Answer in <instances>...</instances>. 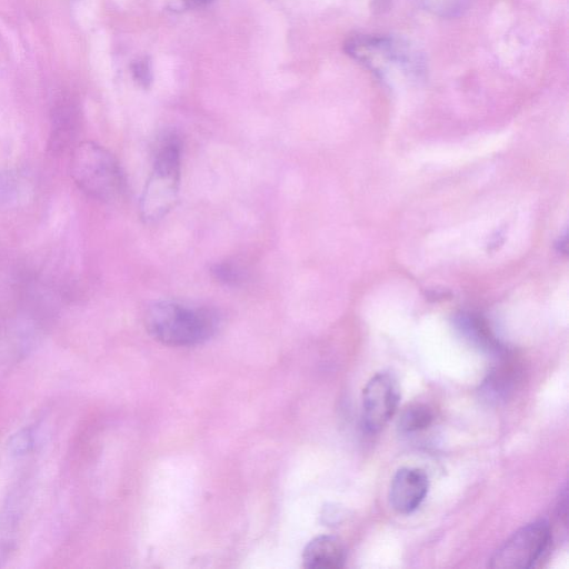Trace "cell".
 Listing matches in <instances>:
<instances>
[{
    "mask_svg": "<svg viewBox=\"0 0 569 569\" xmlns=\"http://www.w3.org/2000/svg\"><path fill=\"white\" fill-rule=\"evenodd\" d=\"M457 326L463 336L482 350L492 353L502 351L486 321L472 313H461L457 318Z\"/></svg>",
    "mask_w": 569,
    "mask_h": 569,
    "instance_id": "obj_10",
    "label": "cell"
},
{
    "mask_svg": "<svg viewBox=\"0 0 569 569\" xmlns=\"http://www.w3.org/2000/svg\"><path fill=\"white\" fill-rule=\"evenodd\" d=\"M551 533L549 523L537 520L512 533L493 553L489 567L495 569L531 568L548 549Z\"/></svg>",
    "mask_w": 569,
    "mask_h": 569,
    "instance_id": "obj_5",
    "label": "cell"
},
{
    "mask_svg": "<svg viewBox=\"0 0 569 569\" xmlns=\"http://www.w3.org/2000/svg\"><path fill=\"white\" fill-rule=\"evenodd\" d=\"M131 72L133 79L137 81V83L147 89L150 87L153 76H152V66L149 58L143 57L138 60H136L131 64Z\"/></svg>",
    "mask_w": 569,
    "mask_h": 569,
    "instance_id": "obj_16",
    "label": "cell"
},
{
    "mask_svg": "<svg viewBox=\"0 0 569 569\" xmlns=\"http://www.w3.org/2000/svg\"><path fill=\"white\" fill-rule=\"evenodd\" d=\"M22 495L11 496L0 512V566L13 551L22 518Z\"/></svg>",
    "mask_w": 569,
    "mask_h": 569,
    "instance_id": "obj_9",
    "label": "cell"
},
{
    "mask_svg": "<svg viewBox=\"0 0 569 569\" xmlns=\"http://www.w3.org/2000/svg\"><path fill=\"white\" fill-rule=\"evenodd\" d=\"M182 142L169 131L158 140L153 154L152 170L146 181L139 209L141 219L156 222L174 207L181 176Z\"/></svg>",
    "mask_w": 569,
    "mask_h": 569,
    "instance_id": "obj_3",
    "label": "cell"
},
{
    "mask_svg": "<svg viewBox=\"0 0 569 569\" xmlns=\"http://www.w3.org/2000/svg\"><path fill=\"white\" fill-rule=\"evenodd\" d=\"M23 193V181L11 172L0 173V204L19 199Z\"/></svg>",
    "mask_w": 569,
    "mask_h": 569,
    "instance_id": "obj_15",
    "label": "cell"
},
{
    "mask_svg": "<svg viewBox=\"0 0 569 569\" xmlns=\"http://www.w3.org/2000/svg\"><path fill=\"white\" fill-rule=\"evenodd\" d=\"M429 488L428 476L418 468L399 469L389 488V502L399 513L415 511L423 501Z\"/></svg>",
    "mask_w": 569,
    "mask_h": 569,
    "instance_id": "obj_7",
    "label": "cell"
},
{
    "mask_svg": "<svg viewBox=\"0 0 569 569\" xmlns=\"http://www.w3.org/2000/svg\"><path fill=\"white\" fill-rule=\"evenodd\" d=\"M302 560L309 569H337L343 566L346 552L338 538L319 536L306 546Z\"/></svg>",
    "mask_w": 569,
    "mask_h": 569,
    "instance_id": "obj_8",
    "label": "cell"
},
{
    "mask_svg": "<svg viewBox=\"0 0 569 569\" xmlns=\"http://www.w3.org/2000/svg\"><path fill=\"white\" fill-rule=\"evenodd\" d=\"M513 370L510 367L502 366L488 376L482 386V391L492 400H498L507 396L513 383Z\"/></svg>",
    "mask_w": 569,
    "mask_h": 569,
    "instance_id": "obj_12",
    "label": "cell"
},
{
    "mask_svg": "<svg viewBox=\"0 0 569 569\" xmlns=\"http://www.w3.org/2000/svg\"><path fill=\"white\" fill-rule=\"evenodd\" d=\"M425 6L435 13L452 16L460 11L468 0H422Z\"/></svg>",
    "mask_w": 569,
    "mask_h": 569,
    "instance_id": "obj_17",
    "label": "cell"
},
{
    "mask_svg": "<svg viewBox=\"0 0 569 569\" xmlns=\"http://www.w3.org/2000/svg\"><path fill=\"white\" fill-rule=\"evenodd\" d=\"M346 53L381 81L423 73L421 54L409 42L385 34H353L343 44Z\"/></svg>",
    "mask_w": 569,
    "mask_h": 569,
    "instance_id": "obj_2",
    "label": "cell"
},
{
    "mask_svg": "<svg viewBox=\"0 0 569 569\" xmlns=\"http://www.w3.org/2000/svg\"><path fill=\"white\" fill-rule=\"evenodd\" d=\"M70 174L88 197L100 201L118 199L124 190V177L117 158L96 142L77 144L70 158Z\"/></svg>",
    "mask_w": 569,
    "mask_h": 569,
    "instance_id": "obj_4",
    "label": "cell"
},
{
    "mask_svg": "<svg viewBox=\"0 0 569 569\" xmlns=\"http://www.w3.org/2000/svg\"><path fill=\"white\" fill-rule=\"evenodd\" d=\"M210 272L214 280L229 287H238L247 279L246 269L230 260L216 262L211 266Z\"/></svg>",
    "mask_w": 569,
    "mask_h": 569,
    "instance_id": "obj_13",
    "label": "cell"
},
{
    "mask_svg": "<svg viewBox=\"0 0 569 569\" xmlns=\"http://www.w3.org/2000/svg\"><path fill=\"white\" fill-rule=\"evenodd\" d=\"M219 325L220 318L214 309L177 300L156 301L144 316L149 335L161 343L176 347L209 340L218 331Z\"/></svg>",
    "mask_w": 569,
    "mask_h": 569,
    "instance_id": "obj_1",
    "label": "cell"
},
{
    "mask_svg": "<svg viewBox=\"0 0 569 569\" xmlns=\"http://www.w3.org/2000/svg\"><path fill=\"white\" fill-rule=\"evenodd\" d=\"M400 399L399 386L389 372L375 375L362 392V426L370 432L380 431L395 415Z\"/></svg>",
    "mask_w": 569,
    "mask_h": 569,
    "instance_id": "obj_6",
    "label": "cell"
},
{
    "mask_svg": "<svg viewBox=\"0 0 569 569\" xmlns=\"http://www.w3.org/2000/svg\"><path fill=\"white\" fill-rule=\"evenodd\" d=\"M211 0H168V7L172 11L181 12L190 8L201 7Z\"/></svg>",
    "mask_w": 569,
    "mask_h": 569,
    "instance_id": "obj_18",
    "label": "cell"
},
{
    "mask_svg": "<svg viewBox=\"0 0 569 569\" xmlns=\"http://www.w3.org/2000/svg\"><path fill=\"white\" fill-rule=\"evenodd\" d=\"M37 429L26 426L11 435L8 441V451L13 457H23L31 452L37 443Z\"/></svg>",
    "mask_w": 569,
    "mask_h": 569,
    "instance_id": "obj_14",
    "label": "cell"
},
{
    "mask_svg": "<svg viewBox=\"0 0 569 569\" xmlns=\"http://www.w3.org/2000/svg\"><path fill=\"white\" fill-rule=\"evenodd\" d=\"M433 421V413L429 407L415 403L403 409L398 419V429L403 433H412L427 429Z\"/></svg>",
    "mask_w": 569,
    "mask_h": 569,
    "instance_id": "obj_11",
    "label": "cell"
}]
</instances>
